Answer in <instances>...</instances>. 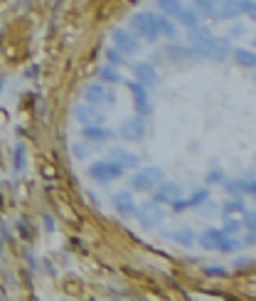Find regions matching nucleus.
<instances>
[{"label": "nucleus", "mask_w": 256, "mask_h": 301, "mask_svg": "<svg viewBox=\"0 0 256 301\" xmlns=\"http://www.w3.org/2000/svg\"><path fill=\"white\" fill-rule=\"evenodd\" d=\"M251 264H254V259H239V262H237V267H239V269H246V267L251 269Z\"/></svg>", "instance_id": "nucleus-39"}, {"label": "nucleus", "mask_w": 256, "mask_h": 301, "mask_svg": "<svg viewBox=\"0 0 256 301\" xmlns=\"http://www.w3.org/2000/svg\"><path fill=\"white\" fill-rule=\"evenodd\" d=\"M126 87H128V92H131V96H133V101H136V111H138L140 116H148L151 111H153L151 99H148V87H143V84L136 82V79H128Z\"/></svg>", "instance_id": "nucleus-10"}, {"label": "nucleus", "mask_w": 256, "mask_h": 301, "mask_svg": "<svg viewBox=\"0 0 256 301\" xmlns=\"http://www.w3.org/2000/svg\"><path fill=\"white\" fill-rule=\"evenodd\" d=\"M200 55H202V59H214V62H224L227 57H229V52H232V42H229V37H207V40L200 45V47H195Z\"/></svg>", "instance_id": "nucleus-3"}, {"label": "nucleus", "mask_w": 256, "mask_h": 301, "mask_svg": "<svg viewBox=\"0 0 256 301\" xmlns=\"http://www.w3.org/2000/svg\"><path fill=\"white\" fill-rule=\"evenodd\" d=\"M256 3H254V0H241V15H249V18H254L256 15Z\"/></svg>", "instance_id": "nucleus-36"}, {"label": "nucleus", "mask_w": 256, "mask_h": 301, "mask_svg": "<svg viewBox=\"0 0 256 301\" xmlns=\"http://www.w3.org/2000/svg\"><path fill=\"white\" fill-rule=\"evenodd\" d=\"M163 237H165V240H172V242L180 245V247H195V242H197L195 230L188 227V225H185V227H177V230H165Z\"/></svg>", "instance_id": "nucleus-18"}, {"label": "nucleus", "mask_w": 256, "mask_h": 301, "mask_svg": "<svg viewBox=\"0 0 256 301\" xmlns=\"http://www.w3.org/2000/svg\"><path fill=\"white\" fill-rule=\"evenodd\" d=\"M0 296H3V291H0Z\"/></svg>", "instance_id": "nucleus-42"}, {"label": "nucleus", "mask_w": 256, "mask_h": 301, "mask_svg": "<svg viewBox=\"0 0 256 301\" xmlns=\"http://www.w3.org/2000/svg\"><path fill=\"white\" fill-rule=\"evenodd\" d=\"M205 274L222 279V277H229V269H224V267H205Z\"/></svg>", "instance_id": "nucleus-35"}, {"label": "nucleus", "mask_w": 256, "mask_h": 301, "mask_svg": "<svg viewBox=\"0 0 256 301\" xmlns=\"http://www.w3.org/2000/svg\"><path fill=\"white\" fill-rule=\"evenodd\" d=\"M111 205L119 215L123 217H136V210H138V203L133 198V190H119L111 195Z\"/></svg>", "instance_id": "nucleus-11"}, {"label": "nucleus", "mask_w": 256, "mask_h": 301, "mask_svg": "<svg viewBox=\"0 0 256 301\" xmlns=\"http://www.w3.org/2000/svg\"><path fill=\"white\" fill-rule=\"evenodd\" d=\"M145 131H148V126H145V116L136 114V116H131V119H126V121L121 124L119 136H121L123 141H128V143H138V141H143Z\"/></svg>", "instance_id": "nucleus-8"}, {"label": "nucleus", "mask_w": 256, "mask_h": 301, "mask_svg": "<svg viewBox=\"0 0 256 301\" xmlns=\"http://www.w3.org/2000/svg\"><path fill=\"white\" fill-rule=\"evenodd\" d=\"M222 188H224L229 195H234V198H239V195H254V193H256V183H254V178H249V180L224 178V180H222Z\"/></svg>", "instance_id": "nucleus-15"}, {"label": "nucleus", "mask_w": 256, "mask_h": 301, "mask_svg": "<svg viewBox=\"0 0 256 301\" xmlns=\"http://www.w3.org/2000/svg\"><path fill=\"white\" fill-rule=\"evenodd\" d=\"M222 240H224V232L219 230V227H207V230H202L197 235V242L195 245H200L202 249H209V252H219Z\"/></svg>", "instance_id": "nucleus-17"}, {"label": "nucleus", "mask_w": 256, "mask_h": 301, "mask_svg": "<svg viewBox=\"0 0 256 301\" xmlns=\"http://www.w3.org/2000/svg\"><path fill=\"white\" fill-rule=\"evenodd\" d=\"M86 173H89V178H91V180H96V183H101V185H108V183H114V180L123 178V173H126V170H123L121 166H116L114 161L103 158V161L91 163Z\"/></svg>", "instance_id": "nucleus-4"}, {"label": "nucleus", "mask_w": 256, "mask_h": 301, "mask_svg": "<svg viewBox=\"0 0 256 301\" xmlns=\"http://www.w3.org/2000/svg\"><path fill=\"white\" fill-rule=\"evenodd\" d=\"M254 242H256V235H254V230H249V235H246V237H244V242H241V245H244V247H246V245H249V247H251V245H254Z\"/></svg>", "instance_id": "nucleus-37"}, {"label": "nucleus", "mask_w": 256, "mask_h": 301, "mask_svg": "<svg viewBox=\"0 0 256 301\" xmlns=\"http://www.w3.org/2000/svg\"><path fill=\"white\" fill-rule=\"evenodd\" d=\"M165 55H168L170 62H177V64L202 59V55H200L195 47H180V45H168V47H165Z\"/></svg>", "instance_id": "nucleus-16"}, {"label": "nucleus", "mask_w": 256, "mask_h": 301, "mask_svg": "<svg viewBox=\"0 0 256 301\" xmlns=\"http://www.w3.org/2000/svg\"><path fill=\"white\" fill-rule=\"evenodd\" d=\"M244 32H246V30H244V25H234V30H232L229 35H232V37H241Z\"/></svg>", "instance_id": "nucleus-40"}, {"label": "nucleus", "mask_w": 256, "mask_h": 301, "mask_svg": "<svg viewBox=\"0 0 256 301\" xmlns=\"http://www.w3.org/2000/svg\"><path fill=\"white\" fill-rule=\"evenodd\" d=\"M244 245L237 240V237H229V235H224V240H222V245H219V252H227V254H232V252H239Z\"/></svg>", "instance_id": "nucleus-32"}, {"label": "nucleus", "mask_w": 256, "mask_h": 301, "mask_svg": "<svg viewBox=\"0 0 256 301\" xmlns=\"http://www.w3.org/2000/svg\"><path fill=\"white\" fill-rule=\"evenodd\" d=\"M17 230H20V232H22V235H25V237L30 240V230L25 227V222H20V225H17Z\"/></svg>", "instance_id": "nucleus-41"}, {"label": "nucleus", "mask_w": 256, "mask_h": 301, "mask_svg": "<svg viewBox=\"0 0 256 301\" xmlns=\"http://www.w3.org/2000/svg\"><path fill=\"white\" fill-rule=\"evenodd\" d=\"M207 200H209V188H200V190H195L190 198H185L188 207H202Z\"/></svg>", "instance_id": "nucleus-25"}, {"label": "nucleus", "mask_w": 256, "mask_h": 301, "mask_svg": "<svg viewBox=\"0 0 256 301\" xmlns=\"http://www.w3.org/2000/svg\"><path fill=\"white\" fill-rule=\"evenodd\" d=\"M84 101L94 104V106H114L116 104V92H114L111 84L94 82V84L84 87Z\"/></svg>", "instance_id": "nucleus-5"}, {"label": "nucleus", "mask_w": 256, "mask_h": 301, "mask_svg": "<svg viewBox=\"0 0 256 301\" xmlns=\"http://www.w3.org/2000/svg\"><path fill=\"white\" fill-rule=\"evenodd\" d=\"M106 59H108V62H111L114 67H123L128 57H126L123 52H119L116 47H108V50H106Z\"/></svg>", "instance_id": "nucleus-33"}, {"label": "nucleus", "mask_w": 256, "mask_h": 301, "mask_svg": "<svg viewBox=\"0 0 256 301\" xmlns=\"http://www.w3.org/2000/svg\"><path fill=\"white\" fill-rule=\"evenodd\" d=\"M158 8L163 10V15L165 18H170V20H177V15L182 13V0H158Z\"/></svg>", "instance_id": "nucleus-23"}, {"label": "nucleus", "mask_w": 256, "mask_h": 301, "mask_svg": "<svg viewBox=\"0 0 256 301\" xmlns=\"http://www.w3.org/2000/svg\"><path fill=\"white\" fill-rule=\"evenodd\" d=\"M128 25H131V32L138 37V40L155 42L158 37H160V30H158V15H155V13H148V10L133 13Z\"/></svg>", "instance_id": "nucleus-1"}, {"label": "nucleus", "mask_w": 256, "mask_h": 301, "mask_svg": "<svg viewBox=\"0 0 256 301\" xmlns=\"http://www.w3.org/2000/svg\"><path fill=\"white\" fill-rule=\"evenodd\" d=\"M136 217H138V222L143 225L145 230H153V227H158V225L165 220V210L160 207V203L148 200V203H143V205L136 210Z\"/></svg>", "instance_id": "nucleus-7"}, {"label": "nucleus", "mask_w": 256, "mask_h": 301, "mask_svg": "<svg viewBox=\"0 0 256 301\" xmlns=\"http://www.w3.org/2000/svg\"><path fill=\"white\" fill-rule=\"evenodd\" d=\"M241 215H244L241 227H246V230H256V215H254V210H244Z\"/></svg>", "instance_id": "nucleus-34"}, {"label": "nucleus", "mask_w": 256, "mask_h": 301, "mask_svg": "<svg viewBox=\"0 0 256 301\" xmlns=\"http://www.w3.org/2000/svg\"><path fill=\"white\" fill-rule=\"evenodd\" d=\"M232 57L239 67H246V69H254L256 67V55L251 50H241V47H234L232 50Z\"/></svg>", "instance_id": "nucleus-22"}, {"label": "nucleus", "mask_w": 256, "mask_h": 301, "mask_svg": "<svg viewBox=\"0 0 256 301\" xmlns=\"http://www.w3.org/2000/svg\"><path fill=\"white\" fill-rule=\"evenodd\" d=\"M106 158H108V161H114L116 166H121L123 170H136V168H140V158H138L136 153H131L128 148H121V146L108 150Z\"/></svg>", "instance_id": "nucleus-12"}, {"label": "nucleus", "mask_w": 256, "mask_h": 301, "mask_svg": "<svg viewBox=\"0 0 256 301\" xmlns=\"http://www.w3.org/2000/svg\"><path fill=\"white\" fill-rule=\"evenodd\" d=\"M42 220H45V227H47V230L52 232V230H54V217H50V215L45 212V217H42Z\"/></svg>", "instance_id": "nucleus-38"}, {"label": "nucleus", "mask_w": 256, "mask_h": 301, "mask_svg": "<svg viewBox=\"0 0 256 301\" xmlns=\"http://www.w3.org/2000/svg\"><path fill=\"white\" fill-rule=\"evenodd\" d=\"M177 198H182V185L175 183V180H163L153 190V200L155 203H172Z\"/></svg>", "instance_id": "nucleus-13"}, {"label": "nucleus", "mask_w": 256, "mask_h": 301, "mask_svg": "<svg viewBox=\"0 0 256 301\" xmlns=\"http://www.w3.org/2000/svg\"><path fill=\"white\" fill-rule=\"evenodd\" d=\"M99 79H101L103 84H111V87H116V84H121V82H123V77H121L119 67H114V64L101 67V69H99Z\"/></svg>", "instance_id": "nucleus-21"}, {"label": "nucleus", "mask_w": 256, "mask_h": 301, "mask_svg": "<svg viewBox=\"0 0 256 301\" xmlns=\"http://www.w3.org/2000/svg\"><path fill=\"white\" fill-rule=\"evenodd\" d=\"M74 116H77V121L82 126H103L106 124V114H103V111L99 106H94V104H86V101L77 106Z\"/></svg>", "instance_id": "nucleus-9"}, {"label": "nucleus", "mask_w": 256, "mask_h": 301, "mask_svg": "<svg viewBox=\"0 0 256 301\" xmlns=\"http://www.w3.org/2000/svg\"><path fill=\"white\" fill-rule=\"evenodd\" d=\"M217 3H219V0H195V10H197V15H209V18H214Z\"/></svg>", "instance_id": "nucleus-29"}, {"label": "nucleus", "mask_w": 256, "mask_h": 301, "mask_svg": "<svg viewBox=\"0 0 256 301\" xmlns=\"http://www.w3.org/2000/svg\"><path fill=\"white\" fill-rule=\"evenodd\" d=\"M224 178H227L224 168H222V166H217V168L207 170V175H205V183H207V185H222V180H224Z\"/></svg>", "instance_id": "nucleus-31"}, {"label": "nucleus", "mask_w": 256, "mask_h": 301, "mask_svg": "<svg viewBox=\"0 0 256 301\" xmlns=\"http://www.w3.org/2000/svg\"><path fill=\"white\" fill-rule=\"evenodd\" d=\"M239 15H241V0H222V3H217L214 18H219V20H234Z\"/></svg>", "instance_id": "nucleus-20"}, {"label": "nucleus", "mask_w": 256, "mask_h": 301, "mask_svg": "<svg viewBox=\"0 0 256 301\" xmlns=\"http://www.w3.org/2000/svg\"><path fill=\"white\" fill-rule=\"evenodd\" d=\"M163 180H165V170L158 166H148V168H136L128 185L133 193H153Z\"/></svg>", "instance_id": "nucleus-2"}, {"label": "nucleus", "mask_w": 256, "mask_h": 301, "mask_svg": "<svg viewBox=\"0 0 256 301\" xmlns=\"http://www.w3.org/2000/svg\"><path fill=\"white\" fill-rule=\"evenodd\" d=\"M25 166H27V148H25V143H15L13 146V168L17 173H22Z\"/></svg>", "instance_id": "nucleus-24"}, {"label": "nucleus", "mask_w": 256, "mask_h": 301, "mask_svg": "<svg viewBox=\"0 0 256 301\" xmlns=\"http://www.w3.org/2000/svg\"><path fill=\"white\" fill-rule=\"evenodd\" d=\"M133 74H136V82H140L143 87H158L160 84V74L155 72V67H151L148 62H138L133 64Z\"/></svg>", "instance_id": "nucleus-14"}, {"label": "nucleus", "mask_w": 256, "mask_h": 301, "mask_svg": "<svg viewBox=\"0 0 256 301\" xmlns=\"http://www.w3.org/2000/svg\"><path fill=\"white\" fill-rule=\"evenodd\" d=\"M244 210H246V205H244L241 195H239V198H232V200H227V203L222 205V215H241Z\"/></svg>", "instance_id": "nucleus-27"}, {"label": "nucleus", "mask_w": 256, "mask_h": 301, "mask_svg": "<svg viewBox=\"0 0 256 301\" xmlns=\"http://www.w3.org/2000/svg\"><path fill=\"white\" fill-rule=\"evenodd\" d=\"M177 22H182L185 27H195V25H200V15L192 8H182V13L177 15Z\"/></svg>", "instance_id": "nucleus-28"}, {"label": "nucleus", "mask_w": 256, "mask_h": 301, "mask_svg": "<svg viewBox=\"0 0 256 301\" xmlns=\"http://www.w3.org/2000/svg\"><path fill=\"white\" fill-rule=\"evenodd\" d=\"M222 232L229 235V237H237V235L241 232V222L234 220V215H224V227H222Z\"/></svg>", "instance_id": "nucleus-30"}, {"label": "nucleus", "mask_w": 256, "mask_h": 301, "mask_svg": "<svg viewBox=\"0 0 256 301\" xmlns=\"http://www.w3.org/2000/svg\"><path fill=\"white\" fill-rule=\"evenodd\" d=\"M158 30H160V35H165V37H177L180 35V30L175 27V20H170V18H160L158 15Z\"/></svg>", "instance_id": "nucleus-26"}, {"label": "nucleus", "mask_w": 256, "mask_h": 301, "mask_svg": "<svg viewBox=\"0 0 256 301\" xmlns=\"http://www.w3.org/2000/svg\"><path fill=\"white\" fill-rule=\"evenodd\" d=\"M111 40H114V47L119 50V52H123L126 57H136V55H140V40L131 32V30H126V27H116L114 32H111Z\"/></svg>", "instance_id": "nucleus-6"}, {"label": "nucleus", "mask_w": 256, "mask_h": 301, "mask_svg": "<svg viewBox=\"0 0 256 301\" xmlns=\"http://www.w3.org/2000/svg\"><path fill=\"white\" fill-rule=\"evenodd\" d=\"M82 136L86 138V141H91L94 143V148L99 146V143H108V141H114V131L111 129H106V126H82Z\"/></svg>", "instance_id": "nucleus-19"}]
</instances>
